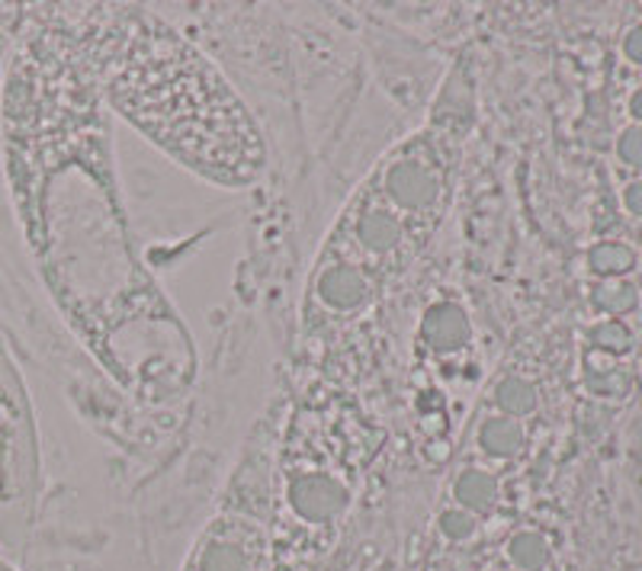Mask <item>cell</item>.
Returning <instances> with one entry per match:
<instances>
[{
  "mask_svg": "<svg viewBox=\"0 0 642 571\" xmlns=\"http://www.w3.org/2000/svg\"><path fill=\"white\" fill-rule=\"evenodd\" d=\"M48 138L30 197L33 245L75 334L110 379L148 408L180 402L200 372L190 327L145 267L128 225L97 75L61 61L48 78Z\"/></svg>",
  "mask_w": 642,
  "mask_h": 571,
  "instance_id": "1",
  "label": "cell"
},
{
  "mask_svg": "<svg viewBox=\"0 0 642 571\" xmlns=\"http://www.w3.org/2000/svg\"><path fill=\"white\" fill-rule=\"evenodd\" d=\"M100 71L103 103L171 161L225 190L267 170L248 103L213 58L151 13H120Z\"/></svg>",
  "mask_w": 642,
  "mask_h": 571,
  "instance_id": "2",
  "label": "cell"
},
{
  "mask_svg": "<svg viewBox=\"0 0 642 571\" xmlns=\"http://www.w3.org/2000/svg\"><path fill=\"white\" fill-rule=\"evenodd\" d=\"M43 497V449L30 389L0 340V549H20Z\"/></svg>",
  "mask_w": 642,
  "mask_h": 571,
  "instance_id": "3",
  "label": "cell"
},
{
  "mask_svg": "<svg viewBox=\"0 0 642 571\" xmlns=\"http://www.w3.org/2000/svg\"><path fill=\"white\" fill-rule=\"evenodd\" d=\"M267 536L255 520L218 517L196 539L187 571H263Z\"/></svg>",
  "mask_w": 642,
  "mask_h": 571,
  "instance_id": "4",
  "label": "cell"
},
{
  "mask_svg": "<svg viewBox=\"0 0 642 571\" xmlns=\"http://www.w3.org/2000/svg\"><path fill=\"white\" fill-rule=\"evenodd\" d=\"M380 197L398 215H428L443 197V180L425 155L402 152L380 173Z\"/></svg>",
  "mask_w": 642,
  "mask_h": 571,
  "instance_id": "5",
  "label": "cell"
},
{
  "mask_svg": "<svg viewBox=\"0 0 642 571\" xmlns=\"http://www.w3.org/2000/svg\"><path fill=\"white\" fill-rule=\"evenodd\" d=\"M286 504L302 524L325 527L341 520L350 507V489L331 472H302L286 485Z\"/></svg>",
  "mask_w": 642,
  "mask_h": 571,
  "instance_id": "6",
  "label": "cell"
},
{
  "mask_svg": "<svg viewBox=\"0 0 642 571\" xmlns=\"http://www.w3.org/2000/svg\"><path fill=\"white\" fill-rule=\"evenodd\" d=\"M312 292H315V299L328 312H335V315H357V312H363L373 302L376 289H373V280L357 264L335 260V264H325L315 273Z\"/></svg>",
  "mask_w": 642,
  "mask_h": 571,
  "instance_id": "7",
  "label": "cell"
},
{
  "mask_svg": "<svg viewBox=\"0 0 642 571\" xmlns=\"http://www.w3.org/2000/svg\"><path fill=\"white\" fill-rule=\"evenodd\" d=\"M350 238L357 250H363L373 260H383V257H392L405 242V222L388 205L363 203L350 215Z\"/></svg>",
  "mask_w": 642,
  "mask_h": 571,
  "instance_id": "8",
  "label": "cell"
},
{
  "mask_svg": "<svg viewBox=\"0 0 642 571\" xmlns=\"http://www.w3.org/2000/svg\"><path fill=\"white\" fill-rule=\"evenodd\" d=\"M421 340L433 354H457L472 340V322L457 302H433L421 318Z\"/></svg>",
  "mask_w": 642,
  "mask_h": 571,
  "instance_id": "9",
  "label": "cell"
},
{
  "mask_svg": "<svg viewBox=\"0 0 642 571\" xmlns=\"http://www.w3.org/2000/svg\"><path fill=\"white\" fill-rule=\"evenodd\" d=\"M498 501V479L488 469H463L453 482V504L470 511L472 517H482Z\"/></svg>",
  "mask_w": 642,
  "mask_h": 571,
  "instance_id": "10",
  "label": "cell"
},
{
  "mask_svg": "<svg viewBox=\"0 0 642 571\" xmlns=\"http://www.w3.org/2000/svg\"><path fill=\"white\" fill-rule=\"evenodd\" d=\"M478 449L485 456H492V459H514L523 449V427H520V421L505 417V414L485 417L482 427H478Z\"/></svg>",
  "mask_w": 642,
  "mask_h": 571,
  "instance_id": "11",
  "label": "cell"
},
{
  "mask_svg": "<svg viewBox=\"0 0 642 571\" xmlns=\"http://www.w3.org/2000/svg\"><path fill=\"white\" fill-rule=\"evenodd\" d=\"M492 402H495L498 414L517 421V417H527V414L537 411L540 395H537V385H533L530 379H523V376H505V379L495 385Z\"/></svg>",
  "mask_w": 642,
  "mask_h": 571,
  "instance_id": "12",
  "label": "cell"
},
{
  "mask_svg": "<svg viewBox=\"0 0 642 571\" xmlns=\"http://www.w3.org/2000/svg\"><path fill=\"white\" fill-rule=\"evenodd\" d=\"M550 539L537 530H517L508 539V559L517 571H543L550 566Z\"/></svg>",
  "mask_w": 642,
  "mask_h": 571,
  "instance_id": "13",
  "label": "cell"
},
{
  "mask_svg": "<svg viewBox=\"0 0 642 571\" xmlns=\"http://www.w3.org/2000/svg\"><path fill=\"white\" fill-rule=\"evenodd\" d=\"M588 264H592V270L600 273V277L617 280V277H623L637 264V257H633L630 247L620 245V242H604V245H598L588 254Z\"/></svg>",
  "mask_w": 642,
  "mask_h": 571,
  "instance_id": "14",
  "label": "cell"
},
{
  "mask_svg": "<svg viewBox=\"0 0 642 571\" xmlns=\"http://www.w3.org/2000/svg\"><path fill=\"white\" fill-rule=\"evenodd\" d=\"M437 527L443 533V539H450V542H470L475 539V533H478V517H472L470 511H463V507H447L440 517H437Z\"/></svg>",
  "mask_w": 642,
  "mask_h": 571,
  "instance_id": "15",
  "label": "cell"
},
{
  "mask_svg": "<svg viewBox=\"0 0 642 571\" xmlns=\"http://www.w3.org/2000/svg\"><path fill=\"white\" fill-rule=\"evenodd\" d=\"M595 302H598V309H604L607 315L620 318V315H627V312L637 305V292H633L630 286L610 283V286H604L598 295H595Z\"/></svg>",
  "mask_w": 642,
  "mask_h": 571,
  "instance_id": "16",
  "label": "cell"
},
{
  "mask_svg": "<svg viewBox=\"0 0 642 571\" xmlns=\"http://www.w3.org/2000/svg\"><path fill=\"white\" fill-rule=\"evenodd\" d=\"M595 344L604 347V350H627V344H630V331L620 325L617 318H610V322H604V325L595 327Z\"/></svg>",
  "mask_w": 642,
  "mask_h": 571,
  "instance_id": "17",
  "label": "cell"
},
{
  "mask_svg": "<svg viewBox=\"0 0 642 571\" xmlns=\"http://www.w3.org/2000/svg\"><path fill=\"white\" fill-rule=\"evenodd\" d=\"M617 155H620V161L623 164H630V167L642 170V125H630V128L620 135V142H617Z\"/></svg>",
  "mask_w": 642,
  "mask_h": 571,
  "instance_id": "18",
  "label": "cell"
},
{
  "mask_svg": "<svg viewBox=\"0 0 642 571\" xmlns=\"http://www.w3.org/2000/svg\"><path fill=\"white\" fill-rule=\"evenodd\" d=\"M623 52H627V58H630V61L642 65V26H633V30L627 33V40H623Z\"/></svg>",
  "mask_w": 642,
  "mask_h": 571,
  "instance_id": "19",
  "label": "cell"
},
{
  "mask_svg": "<svg viewBox=\"0 0 642 571\" xmlns=\"http://www.w3.org/2000/svg\"><path fill=\"white\" fill-rule=\"evenodd\" d=\"M623 205H627L633 215H640L642 219V180H633V183L623 190Z\"/></svg>",
  "mask_w": 642,
  "mask_h": 571,
  "instance_id": "20",
  "label": "cell"
},
{
  "mask_svg": "<svg viewBox=\"0 0 642 571\" xmlns=\"http://www.w3.org/2000/svg\"><path fill=\"white\" fill-rule=\"evenodd\" d=\"M630 113H633V120L642 125V87L630 97Z\"/></svg>",
  "mask_w": 642,
  "mask_h": 571,
  "instance_id": "21",
  "label": "cell"
},
{
  "mask_svg": "<svg viewBox=\"0 0 642 571\" xmlns=\"http://www.w3.org/2000/svg\"><path fill=\"white\" fill-rule=\"evenodd\" d=\"M0 571H20L16 566H13V559H10V556H7L3 549H0Z\"/></svg>",
  "mask_w": 642,
  "mask_h": 571,
  "instance_id": "22",
  "label": "cell"
},
{
  "mask_svg": "<svg viewBox=\"0 0 642 571\" xmlns=\"http://www.w3.org/2000/svg\"><path fill=\"white\" fill-rule=\"evenodd\" d=\"M511 571H517V569H511Z\"/></svg>",
  "mask_w": 642,
  "mask_h": 571,
  "instance_id": "23",
  "label": "cell"
}]
</instances>
